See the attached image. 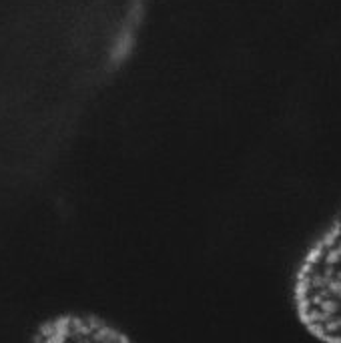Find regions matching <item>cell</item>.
I'll use <instances>...</instances> for the list:
<instances>
[{
  "mask_svg": "<svg viewBox=\"0 0 341 343\" xmlns=\"http://www.w3.org/2000/svg\"><path fill=\"white\" fill-rule=\"evenodd\" d=\"M36 339L46 341H129L131 337L99 315H61L40 325Z\"/></svg>",
  "mask_w": 341,
  "mask_h": 343,
  "instance_id": "obj_2",
  "label": "cell"
},
{
  "mask_svg": "<svg viewBox=\"0 0 341 343\" xmlns=\"http://www.w3.org/2000/svg\"><path fill=\"white\" fill-rule=\"evenodd\" d=\"M291 305L309 335L341 343V209L299 257L291 277Z\"/></svg>",
  "mask_w": 341,
  "mask_h": 343,
  "instance_id": "obj_1",
  "label": "cell"
}]
</instances>
